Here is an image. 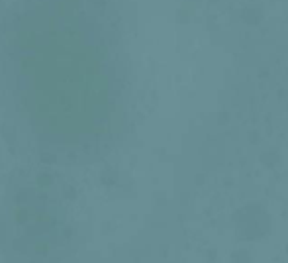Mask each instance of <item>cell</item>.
Wrapping results in <instances>:
<instances>
[{
  "instance_id": "7a4b0ae2",
  "label": "cell",
  "mask_w": 288,
  "mask_h": 263,
  "mask_svg": "<svg viewBox=\"0 0 288 263\" xmlns=\"http://www.w3.org/2000/svg\"><path fill=\"white\" fill-rule=\"evenodd\" d=\"M63 206L43 198H8L0 210V248L18 263H55L73 248Z\"/></svg>"
},
{
  "instance_id": "6da1fadb",
  "label": "cell",
  "mask_w": 288,
  "mask_h": 263,
  "mask_svg": "<svg viewBox=\"0 0 288 263\" xmlns=\"http://www.w3.org/2000/svg\"><path fill=\"white\" fill-rule=\"evenodd\" d=\"M129 57L110 0H20L0 16V135L37 165H91L122 141Z\"/></svg>"
}]
</instances>
